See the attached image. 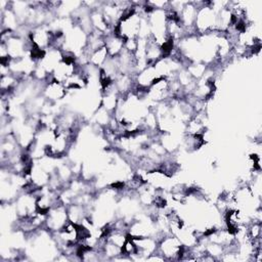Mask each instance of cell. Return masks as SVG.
Returning <instances> with one entry per match:
<instances>
[{
  "label": "cell",
  "instance_id": "obj_1",
  "mask_svg": "<svg viewBox=\"0 0 262 262\" xmlns=\"http://www.w3.org/2000/svg\"><path fill=\"white\" fill-rule=\"evenodd\" d=\"M68 94V89L64 84L59 83L49 77L43 87V95L49 101H56L62 99Z\"/></svg>",
  "mask_w": 262,
  "mask_h": 262
}]
</instances>
